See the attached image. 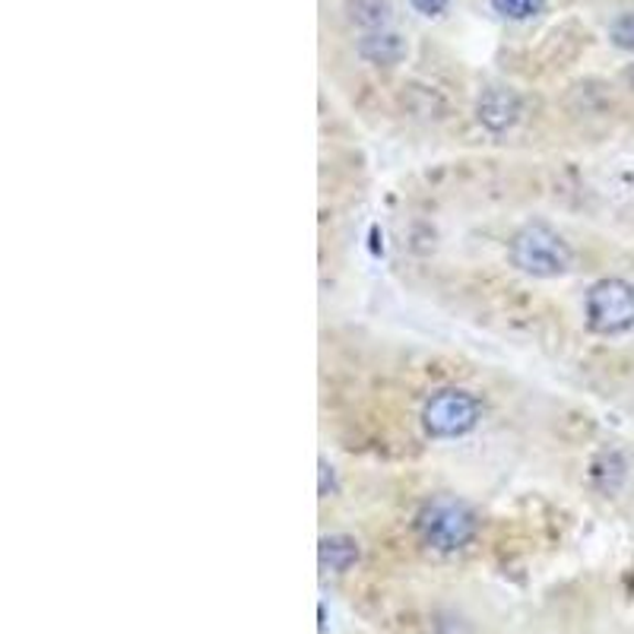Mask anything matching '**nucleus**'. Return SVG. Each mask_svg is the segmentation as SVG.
Wrapping results in <instances>:
<instances>
[{"mask_svg":"<svg viewBox=\"0 0 634 634\" xmlns=\"http://www.w3.org/2000/svg\"><path fill=\"white\" fill-rule=\"evenodd\" d=\"M480 530L476 511L456 495H434L416 514V533L434 552H460Z\"/></svg>","mask_w":634,"mask_h":634,"instance_id":"nucleus-1","label":"nucleus"},{"mask_svg":"<svg viewBox=\"0 0 634 634\" xmlns=\"http://www.w3.org/2000/svg\"><path fill=\"white\" fill-rule=\"evenodd\" d=\"M511 267L533 279H558L565 277L574 264L571 245L546 223H527L517 228L507 241Z\"/></svg>","mask_w":634,"mask_h":634,"instance_id":"nucleus-2","label":"nucleus"},{"mask_svg":"<svg viewBox=\"0 0 634 634\" xmlns=\"http://www.w3.org/2000/svg\"><path fill=\"white\" fill-rule=\"evenodd\" d=\"M480 397L466 387H441L422 406V429L429 438L454 441L480 426Z\"/></svg>","mask_w":634,"mask_h":634,"instance_id":"nucleus-3","label":"nucleus"},{"mask_svg":"<svg viewBox=\"0 0 634 634\" xmlns=\"http://www.w3.org/2000/svg\"><path fill=\"white\" fill-rule=\"evenodd\" d=\"M587 327L600 336H619L634 327V286L628 279L609 277L590 286L583 302Z\"/></svg>","mask_w":634,"mask_h":634,"instance_id":"nucleus-4","label":"nucleus"},{"mask_svg":"<svg viewBox=\"0 0 634 634\" xmlns=\"http://www.w3.org/2000/svg\"><path fill=\"white\" fill-rule=\"evenodd\" d=\"M520 111H524V101L517 96V89L502 86V83L485 86L480 93V101H476V118H480V125L485 127V130H492V133L511 130V127L517 125Z\"/></svg>","mask_w":634,"mask_h":634,"instance_id":"nucleus-5","label":"nucleus"},{"mask_svg":"<svg viewBox=\"0 0 634 634\" xmlns=\"http://www.w3.org/2000/svg\"><path fill=\"white\" fill-rule=\"evenodd\" d=\"M406 39L390 29H375L365 39H358V57L375 67H397L406 57Z\"/></svg>","mask_w":634,"mask_h":634,"instance_id":"nucleus-6","label":"nucleus"},{"mask_svg":"<svg viewBox=\"0 0 634 634\" xmlns=\"http://www.w3.org/2000/svg\"><path fill=\"white\" fill-rule=\"evenodd\" d=\"M318 561H321V571L330 574H346L358 561V542L353 536H324L321 539V549H318Z\"/></svg>","mask_w":634,"mask_h":634,"instance_id":"nucleus-7","label":"nucleus"},{"mask_svg":"<svg viewBox=\"0 0 634 634\" xmlns=\"http://www.w3.org/2000/svg\"><path fill=\"white\" fill-rule=\"evenodd\" d=\"M346 17H350V23L375 32V29H387L394 7H390V0H346Z\"/></svg>","mask_w":634,"mask_h":634,"instance_id":"nucleus-8","label":"nucleus"},{"mask_svg":"<svg viewBox=\"0 0 634 634\" xmlns=\"http://www.w3.org/2000/svg\"><path fill=\"white\" fill-rule=\"evenodd\" d=\"M488 3L498 17L514 20V23H527L546 10V0H488Z\"/></svg>","mask_w":634,"mask_h":634,"instance_id":"nucleus-9","label":"nucleus"},{"mask_svg":"<svg viewBox=\"0 0 634 634\" xmlns=\"http://www.w3.org/2000/svg\"><path fill=\"white\" fill-rule=\"evenodd\" d=\"M609 39H612L615 49L632 51L634 54V10L632 13H622L615 23L609 25Z\"/></svg>","mask_w":634,"mask_h":634,"instance_id":"nucleus-10","label":"nucleus"},{"mask_svg":"<svg viewBox=\"0 0 634 634\" xmlns=\"http://www.w3.org/2000/svg\"><path fill=\"white\" fill-rule=\"evenodd\" d=\"M409 3H412L422 17H441L451 0H409Z\"/></svg>","mask_w":634,"mask_h":634,"instance_id":"nucleus-11","label":"nucleus"},{"mask_svg":"<svg viewBox=\"0 0 634 634\" xmlns=\"http://www.w3.org/2000/svg\"><path fill=\"white\" fill-rule=\"evenodd\" d=\"M622 79H625V86H628V93L634 96V64H628L625 67V74H622Z\"/></svg>","mask_w":634,"mask_h":634,"instance_id":"nucleus-12","label":"nucleus"}]
</instances>
